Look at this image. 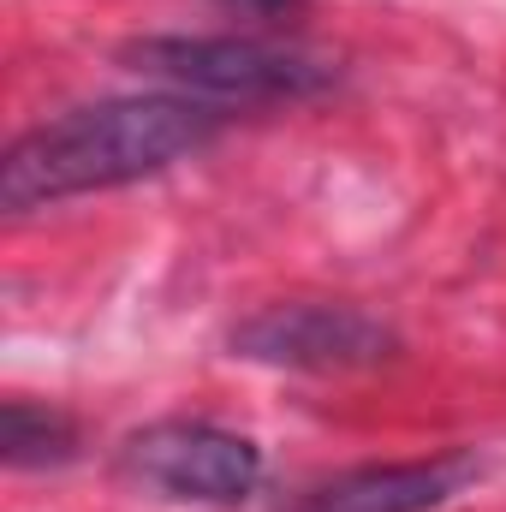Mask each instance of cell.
Instances as JSON below:
<instances>
[{"instance_id":"cell-3","label":"cell","mask_w":506,"mask_h":512,"mask_svg":"<svg viewBox=\"0 0 506 512\" xmlns=\"http://www.w3.org/2000/svg\"><path fill=\"white\" fill-rule=\"evenodd\" d=\"M120 477L191 507H239L262 483V447L239 429L203 423V417H167L137 429L120 447Z\"/></svg>"},{"instance_id":"cell-5","label":"cell","mask_w":506,"mask_h":512,"mask_svg":"<svg viewBox=\"0 0 506 512\" xmlns=\"http://www.w3.org/2000/svg\"><path fill=\"white\" fill-rule=\"evenodd\" d=\"M477 477V453H435L411 465H370L328 483L304 512H435Z\"/></svg>"},{"instance_id":"cell-7","label":"cell","mask_w":506,"mask_h":512,"mask_svg":"<svg viewBox=\"0 0 506 512\" xmlns=\"http://www.w3.org/2000/svg\"><path fill=\"white\" fill-rule=\"evenodd\" d=\"M256 6H274V0H256Z\"/></svg>"},{"instance_id":"cell-1","label":"cell","mask_w":506,"mask_h":512,"mask_svg":"<svg viewBox=\"0 0 506 512\" xmlns=\"http://www.w3.org/2000/svg\"><path fill=\"white\" fill-rule=\"evenodd\" d=\"M221 114L191 96H120L96 108H72L60 120L30 126L0 161V209L30 215L90 191H120L167 173L173 161L215 143Z\"/></svg>"},{"instance_id":"cell-4","label":"cell","mask_w":506,"mask_h":512,"mask_svg":"<svg viewBox=\"0 0 506 512\" xmlns=\"http://www.w3.org/2000/svg\"><path fill=\"white\" fill-rule=\"evenodd\" d=\"M233 352L274 370H370L393 358V328L358 304H268L233 328Z\"/></svg>"},{"instance_id":"cell-2","label":"cell","mask_w":506,"mask_h":512,"mask_svg":"<svg viewBox=\"0 0 506 512\" xmlns=\"http://www.w3.org/2000/svg\"><path fill=\"white\" fill-rule=\"evenodd\" d=\"M126 66L209 108L304 102L334 84L328 60L286 42H262V36H143V42H126Z\"/></svg>"},{"instance_id":"cell-6","label":"cell","mask_w":506,"mask_h":512,"mask_svg":"<svg viewBox=\"0 0 506 512\" xmlns=\"http://www.w3.org/2000/svg\"><path fill=\"white\" fill-rule=\"evenodd\" d=\"M0 447H6L12 471H48V465H66L78 453V423L60 405L6 399V411H0Z\"/></svg>"}]
</instances>
